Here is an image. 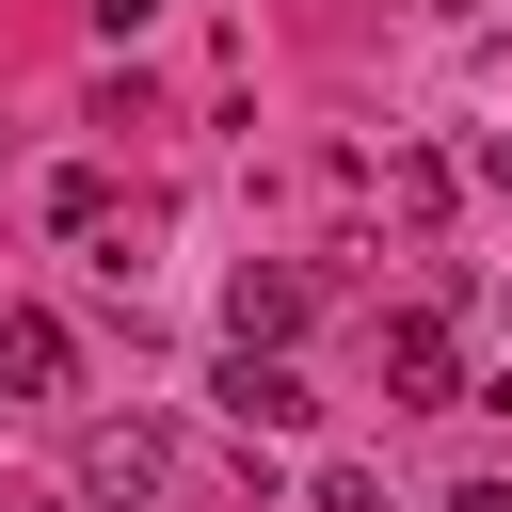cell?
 I'll return each instance as SVG.
<instances>
[{
    "label": "cell",
    "instance_id": "cell-6",
    "mask_svg": "<svg viewBox=\"0 0 512 512\" xmlns=\"http://www.w3.org/2000/svg\"><path fill=\"white\" fill-rule=\"evenodd\" d=\"M448 512H512V464H480V480H448Z\"/></svg>",
    "mask_w": 512,
    "mask_h": 512
},
{
    "label": "cell",
    "instance_id": "cell-3",
    "mask_svg": "<svg viewBox=\"0 0 512 512\" xmlns=\"http://www.w3.org/2000/svg\"><path fill=\"white\" fill-rule=\"evenodd\" d=\"M16 400H64V320L48 304H0V416Z\"/></svg>",
    "mask_w": 512,
    "mask_h": 512
},
{
    "label": "cell",
    "instance_id": "cell-8",
    "mask_svg": "<svg viewBox=\"0 0 512 512\" xmlns=\"http://www.w3.org/2000/svg\"><path fill=\"white\" fill-rule=\"evenodd\" d=\"M32 512H112V496H32Z\"/></svg>",
    "mask_w": 512,
    "mask_h": 512
},
{
    "label": "cell",
    "instance_id": "cell-7",
    "mask_svg": "<svg viewBox=\"0 0 512 512\" xmlns=\"http://www.w3.org/2000/svg\"><path fill=\"white\" fill-rule=\"evenodd\" d=\"M144 16H160V0H96V32H112V48H128V32H144Z\"/></svg>",
    "mask_w": 512,
    "mask_h": 512
},
{
    "label": "cell",
    "instance_id": "cell-1",
    "mask_svg": "<svg viewBox=\"0 0 512 512\" xmlns=\"http://www.w3.org/2000/svg\"><path fill=\"white\" fill-rule=\"evenodd\" d=\"M208 400H224L240 432H304V416H320V384H304V368H288L272 336H224V368H208Z\"/></svg>",
    "mask_w": 512,
    "mask_h": 512
},
{
    "label": "cell",
    "instance_id": "cell-2",
    "mask_svg": "<svg viewBox=\"0 0 512 512\" xmlns=\"http://www.w3.org/2000/svg\"><path fill=\"white\" fill-rule=\"evenodd\" d=\"M160 480H176V432H160V416H96L80 496H160Z\"/></svg>",
    "mask_w": 512,
    "mask_h": 512
},
{
    "label": "cell",
    "instance_id": "cell-5",
    "mask_svg": "<svg viewBox=\"0 0 512 512\" xmlns=\"http://www.w3.org/2000/svg\"><path fill=\"white\" fill-rule=\"evenodd\" d=\"M224 336H272V352H288V336H304V272H240V304H224Z\"/></svg>",
    "mask_w": 512,
    "mask_h": 512
},
{
    "label": "cell",
    "instance_id": "cell-4",
    "mask_svg": "<svg viewBox=\"0 0 512 512\" xmlns=\"http://www.w3.org/2000/svg\"><path fill=\"white\" fill-rule=\"evenodd\" d=\"M384 400H464V368H448V320H384Z\"/></svg>",
    "mask_w": 512,
    "mask_h": 512
}]
</instances>
